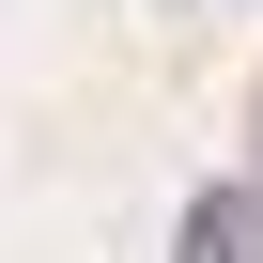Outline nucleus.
I'll return each instance as SVG.
<instances>
[{"mask_svg":"<svg viewBox=\"0 0 263 263\" xmlns=\"http://www.w3.org/2000/svg\"><path fill=\"white\" fill-rule=\"evenodd\" d=\"M171 263H263V186H201L186 232H171Z\"/></svg>","mask_w":263,"mask_h":263,"instance_id":"1","label":"nucleus"}]
</instances>
